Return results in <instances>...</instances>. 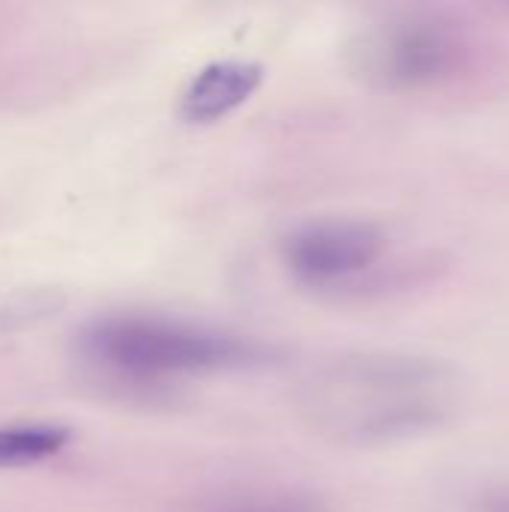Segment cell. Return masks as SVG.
<instances>
[{"instance_id":"6da1fadb","label":"cell","mask_w":509,"mask_h":512,"mask_svg":"<svg viewBox=\"0 0 509 512\" xmlns=\"http://www.w3.org/2000/svg\"><path fill=\"white\" fill-rule=\"evenodd\" d=\"M300 414L342 447H381L444 426L459 408V378L429 357H336L300 384Z\"/></svg>"},{"instance_id":"7a4b0ae2","label":"cell","mask_w":509,"mask_h":512,"mask_svg":"<svg viewBox=\"0 0 509 512\" xmlns=\"http://www.w3.org/2000/svg\"><path fill=\"white\" fill-rule=\"evenodd\" d=\"M84 354L99 369L135 384L213 375L258 360V351L234 336L180 321L132 315L90 327L84 333Z\"/></svg>"},{"instance_id":"3957f363","label":"cell","mask_w":509,"mask_h":512,"mask_svg":"<svg viewBox=\"0 0 509 512\" xmlns=\"http://www.w3.org/2000/svg\"><path fill=\"white\" fill-rule=\"evenodd\" d=\"M468 60L465 33L456 21L432 12L387 18L351 45L354 72L387 90H423L453 78Z\"/></svg>"},{"instance_id":"277c9868","label":"cell","mask_w":509,"mask_h":512,"mask_svg":"<svg viewBox=\"0 0 509 512\" xmlns=\"http://www.w3.org/2000/svg\"><path fill=\"white\" fill-rule=\"evenodd\" d=\"M387 249L381 228L357 219L309 222L288 234L282 258L291 276L312 288H336L369 273Z\"/></svg>"},{"instance_id":"5b68a950","label":"cell","mask_w":509,"mask_h":512,"mask_svg":"<svg viewBox=\"0 0 509 512\" xmlns=\"http://www.w3.org/2000/svg\"><path fill=\"white\" fill-rule=\"evenodd\" d=\"M264 81V69L249 60H219L204 66L180 99V114L189 123H216L240 108Z\"/></svg>"},{"instance_id":"8992f818","label":"cell","mask_w":509,"mask_h":512,"mask_svg":"<svg viewBox=\"0 0 509 512\" xmlns=\"http://www.w3.org/2000/svg\"><path fill=\"white\" fill-rule=\"evenodd\" d=\"M204 512H330L327 504L297 486H231L213 495Z\"/></svg>"},{"instance_id":"52a82bcc","label":"cell","mask_w":509,"mask_h":512,"mask_svg":"<svg viewBox=\"0 0 509 512\" xmlns=\"http://www.w3.org/2000/svg\"><path fill=\"white\" fill-rule=\"evenodd\" d=\"M69 444V429L48 423L0 426V468L36 465L57 456Z\"/></svg>"},{"instance_id":"ba28073f","label":"cell","mask_w":509,"mask_h":512,"mask_svg":"<svg viewBox=\"0 0 509 512\" xmlns=\"http://www.w3.org/2000/svg\"><path fill=\"white\" fill-rule=\"evenodd\" d=\"M60 294L51 288H24V291H3L0 294V333L18 330L24 324L42 321L60 309Z\"/></svg>"},{"instance_id":"9c48e42d","label":"cell","mask_w":509,"mask_h":512,"mask_svg":"<svg viewBox=\"0 0 509 512\" xmlns=\"http://www.w3.org/2000/svg\"><path fill=\"white\" fill-rule=\"evenodd\" d=\"M471 512H509V492L501 495H486Z\"/></svg>"}]
</instances>
